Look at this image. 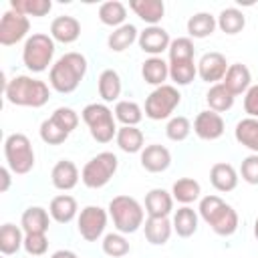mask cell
<instances>
[{
    "mask_svg": "<svg viewBox=\"0 0 258 258\" xmlns=\"http://www.w3.org/2000/svg\"><path fill=\"white\" fill-rule=\"evenodd\" d=\"M87 71H89V62H87L85 54L75 52V50L64 52L50 67V71H48V85H50L52 91H56L60 95L75 93L79 89V85L83 83Z\"/></svg>",
    "mask_w": 258,
    "mask_h": 258,
    "instance_id": "1",
    "label": "cell"
},
{
    "mask_svg": "<svg viewBox=\"0 0 258 258\" xmlns=\"http://www.w3.org/2000/svg\"><path fill=\"white\" fill-rule=\"evenodd\" d=\"M4 97L10 105L40 109L50 99V89L44 81L30 75H16L4 85Z\"/></svg>",
    "mask_w": 258,
    "mask_h": 258,
    "instance_id": "2",
    "label": "cell"
},
{
    "mask_svg": "<svg viewBox=\"0 0 258 258\" xmlns=\"http://www.w3.org/2000/svg\"><path fill=\"white\" fill-rule=\"evenodd\" d=\"M198 214L218 236L228 238L238 230V212L220 196H204L200 200Z\"/></svg>",
    "mask_w": 258,
    "mask_h": 258,
    "instance_id": "3",
    "label": "cell"
},
{
    "mask_svg": "<svg viewBox=\"0 0 258 258\" xmlns=\"http://www.w3.org/2000/svg\"><path fill=\"white\" fill-rule=\"evenodd\" d=\"M107 212L113 220V226L121 234H135L145 224V210L131 196H115L109 202Z\"/></svg>",
    "mask_w": 258,
    "mask_h": 258,
    "instance_id": "4",
    "label": "cell"
},
{
    "mask_svg": "<svg viewBox=\"0 0 258 258\" xmlns=\"http://www.w3.org/2000/svg\"><path fill=\"white\" fill-rule=\"evenodd\" d=\"M81 119L89 127L91 137L97 143H109L117 137V119L107 103H89L81 111Z\"/></svg>",
    "mask_w": 258,
    "mask_h": 258,
    "instance_id": "5",
    "label": "cell"
},
{
    "mask_svg": "<svg viewBox=\"0 0 258 258\" xmlns=\"http://www.w3.org/2000/svg\"><path fill=\"white\" fill-rule=\"evenodd\" d=\"M54 40L50 34L44 32H32L22 46V64L30 73H44L48 67H52L54 58Z\"/></svg>",
    "mask_w": 258,
    "mask_h": 258,
    "instance_id": "6",
    "label": "cell"
},
{
    "mask_svg": "<svg viewBox=\"0 0 258 258\" xmlns=\"http://www.w3.org/2000/svg\"><path fill=\"white\" fill-rule=\"evenodd\" d=\"M117 167H119L117 155L113 151H101L83 165L81 181L89 189H101L113 179V175L117 173Z\"/></svg>",
    "mask_w": 258,
    "mask_h": 258,
    "instance_id": "7",
    "label": "cell"
},
{
    "mask_svg": "<svg viewBox=\"0 0 258 258\" xmlns=\"http://www.w3.org/2000/svg\"><path fill=\"white\" fill-rule=\"evenodd\" d=\"M4 159L14 175H26L34 167V149L24 133H10L4 139Z\"/></svg>",
    "mask_w": 258,
    "mask_h": 258,
    "instance_id": "8",
    "label": "cell"
},
{
    "mask_svg": "<svg viewBox=\"0 0 258 258\" xmlns=\"http://www.w3.org/2000/svg\"><path fill=\"white\" fill-rule=\"evenodd\" d=\"M179 103H181V93L177 91V87L175 85H161V87H155L147 95L143 111H145L147 119L163 121V119H171V115Z\"/></svg>",
    "mask_w": 258,
    "mask_h": 258,
    "instance_id": "9",
    "label": "cell"
},
{
    "mask_svg": "<svg viewBox=\"0 0 258 258\" xmlns=\"http://www.w3.org/2000/svg\"><path fill=\"white\" fill-rule=\"evenodd\" d=\"M107 220H109V212L101 206H85L79 216H77V230L81 234L83 240L87 242H97L99 238L105 236V228H107Z\"/></svg>",
    "mask_w": 258,
    "mask_h": 258,
    "instance_id": "10",
    "label": "cell"
},
{
    "mask_svg": "<svg viewBox=\"0 0 258 258\" xmlns=\"http://www.w3.org/2000/svg\"><path fill=\"white\" fill-rule=\"evenodd\" d=\"M30 32V20L28 16L8 8L0 18V44L12 46L20 40H26Z\"/></svg>",
    "mask_w": 258,
    "mask_h": 258,
    "instance_id": "11",
    "label": "cell"
},
{
    "mask_svg": "<svg viewBox=\"0 0 258 258\" xmlns=\"http://www.w3.org/2000/svg\"><path fill=\"white\" fill-rule=\"evenodd\" d=\"M228 60L222 52L218 50H210V52H204L198 60V77L204 81V83H210V85H216V83H222L224 77H226V71H228Z\"/></svg>",
    "mask_w": 258,
    "mask_h": 258,
    "instance_id": "12",
    "label": "cell"
},
{
    "mask_svg": "<svg viewBox=\"0 0 258 258\" xmlns=\"http://www.w3.org/2000/svg\"><path fill=\"white\" fill-rule=\"evenodd\" d=\"M226 131V123H224V117L216 111H200L194 119V133L204 139V141H216L224 135Z\"/></svg>",
    "mask_w": 258,
    "mask_h": 258,
    "instance_id": "13",
    "label": "cell"
},
{
    "mask_svg": "<svg viewBox=\"0 0 258 258\" xmlns=\"http://www.w3.org/2000/svg\"><path fill=\"white\" fill-rule=\"evenodd\" d=\"M137 44L139 48L149 54V56H159L161 52H165L171 44V38H169V32L163 28V26H147L139 32V38H137Z\"/></svg>",
    "mask_w": 258,
    "mask_h": 258,
    "instance_id": "14",
    "label": "cell"
},
{
    "mask_svg": "<svg viewBox=\"0 0 258 258\" xmlns=\"http://www.w3.org/2000/svg\"><path fill=\"white\" fill-rule=\"evenodd\" d=\"M139 161H141V167L149 173H161L165 169H169L171 165V153L165 145H159V143H151V145H145L143 151L139 153Z\"/></svg>",
    "mask_w": 258,
    "mask_h": 258,
    "instance_id": "15",
    "label": "cell"
},
{
    "mask_svg": "<svg viewBox=\"0 0 258 258\" xmlns=\"http://www.w3.org/2000/svg\"><path fill=\"white\" fill-rule=\"evenodd\" d=\"M173 196L163 187H153L145 194V212L147 218H169L173 212Z\"/></svg>",
    "mask_w": 258,
    "mask_h": 258,
    "instance_id": "16",
    "label": "cell"
},
{
    "mask_svg": "<svg viewBox=\"0 0 258 258\" xmlns=\"http://www.w3.org/2000/svg\"><path fill=\"white\" fill-rule=\"evenodd\" d=\"M50 36H52L54 42L73 44L81 36V22L75 16H69V14L56 16L50 22Z\"/></svg>",
    "mask_w": 258,
    "mask_h": 258,
    "instance_id": "17",
    "label": "cell"
},
{
    "mask_svg": "<svg viewBox=\"0 0 258 258\" xmlns=\"http://www.w3.org/2000/svg\"><path fill=\"white\" fill-rule=\"evenodd\" d=\"M81 179L79 167L71 161V159H60L54 163L52 171H50V181L58 191H71L73 187H77Z\"/></svg>",
    "mask_w": 258,
    "mask_h": 258,
    "instance_id": "18",
    "label": "cell"
},
{
    "mask_svg": "<svg viewBox=\"0 0 258 258\" xmlns=\"http://www.w3.org/2000/svg\"><path fill=\"white\" fill-rule=\"evenodd\" d=\"M238 171L232 163H226V161H218L212 165L210 169V183L216 191H222V194H228L232 189H236L238 185Z\"/></svg>",
    "mask_w": 258,
    "mask_h": 258,
    "instance_id": "19",
    "label": "cell"
},
{
    "mask_svg": "<svg viewBox=\"0 0 258 258\" xmlns=\"http://www.w3.org/2000/svg\"><path fill=\"white\" fill-rule=\"evenodd\" d=\"M222 83H224V87H226L234 97H238V95H244V93L252 87V73H250V69H248L246 64L234 62V64L228 67L226 77H224Z\"/></svg>",
    "mask_w": 258,
    "mask_h": 258,
    "instance_id": "20",
    "label": "cell"
},
{
    "mask_svg": "<svg viewBox=\"0 0 258 258\" xmlns=\"http://www.w3.org/2000/svg\"><path fill=\"white\" fill-rule=\"evenodd\" d=\"M50 214L42 206H30L20 216V228L24 234H46L50 226Z\"/></svg>",
    "mask_w": 258,
    "mask_h": 258,
    "instance_id": "21",
    "label": "cell"
},
{
    "mask_svg": "<svg viewBox=\"0 0 258 258\" xmlns=\"http://www.w3.org/2000/svg\"><path fill=\"white\" fill-rule=\"evenodd\" d=\"M48 214L56 224H71L79 216V206L77 200L69 194L54 196L48 204Z\"/></svg>",
    "mask_w": 258,
    "mask_h": 258,
    "instance_id": "22",
    "label": "cell"
},
{
    "mask_svg": "<svg viewBox=\"0 0 258 258\" xmlns=\"http://www.w3.org/2000/svg\"><path fill=\"white\" fill-rule=\"evenodd\" d=\"M198 224H200V214L189 208V206H181L173 212V218H171V226H173V232L179 236V238H189L198 232Z\"/></svg>",
    "mask_w": 258,
    "mask_h": 258,
    "instance_id": "23",
    "label": "cell"
},
{
    "mask_svg": "<svg viewBox=\"0 0 258 258\" xmlns=\"http://www.w3.org/2000/svg\"><path fill=\"white\" fill-rule=\"evenodd\" d=\"M141 77L151 87H161L169 79V62L161 56H149L141 64Z\"/></svg>",
    "mask_w": 258,
    "mask_h": 258,
    "instance_id": "24",
    "label": "cell"
},
{
    "mask_svg": "<svg viewBox=\"0 0 258 258\" xmlns=\"http://www.w3.org/2000/svg\"><path fill=\"white\" fill-rule=\"evenodd\" d=\"M171 232H173V226H171L169 218H147L145 224H143L145 240L153 246L167 244L169 238H171Z\"/></svg>",
    "mask_w": 258,
    "mask_h": 258,
    "instance_id": "25",
    "label": "cell"
},
{
    "mask_svg": "<svg viewBox=\"0 0 258 258\" xmlns=\"http://www.w3.org/2000/svg\"><path fill=\"white\" fill-rule=\"evenodd\" d=\"M129 8L149 26H157L165 14V4L161 0H131Z\"/></svg>",
    "mask_w": 258,
    "mask_h": 258,
    "instance_id": "26",
    "label": "cell"
},
{
    "mask_svg": "<svg viewBox=\"0 0 258 258\" xmlns=\"http://www.w3.org/2000/svg\"><path fill=\"white\" fill-rule=\"evenodd\" d=\"M97 91L105 103L117 101L121 97V91H123V83H121L119 73L115 69H105L97 79Z\"/></svg>",
    "mask_w": 258,
    "mask_h": 258,
    "instance_id": "27",
    "label": "cell"
},
{
    "mask_svg": "<svg viewBox=\"0 0 258 258\" xmlns=\"http://www.w3.org/2000/svg\"><path fill=\"white\" fill-rule=\"evenodd\" d=\"M137 38H139L137 26L131 24V22H125L123 26L113 28V32L107 36V46H109L111 52H123V50H127L133 42H137Z\"/></svg>",
    "mask_w": 258,
    "mask_h": 258,
    "instance_id": "28",
    "label": "cell"
},
{
    "mask_svg": "<svg viewBox=\"0 0 258 258\" xmlns=\"http://www.w3.org/2000/svg\"><path fill=\"white\" fill-rule=\"evenodd\" d=\"M115 143L125 153H141L145 147V135L139 127H119Z\"/></svg>",
    "mask_w": 258,
    "mask_h": 258,
    "instance_id": "29",
    "label": "cell"
},
{
    "mask_svg": "<svg viewBox=\"0 0 258 258\" xmlns=\"http://www.w3.org/2000/svg\"><path fill=\"white\" fill-rule=\"evenodd\" d=\"M24 246V230L16 224H2L0 228V252L2 256H12Z\"/></svg>",
    "mask_w": 258,
    "mask_h": 258,
    "instance_id": "30",
    "label": "cell"
},
{
    "mask_svg": "<svg viewBox=\"0 0 258 258\" xmlns=\"http://www.w3.org/2000/svg\"><path fill=\"white\" fill-rule=\"evenodd\" d=\"M185 28H187L189 38H208L218 28V20L210 12H196L194 16L187 18Z\"/></svg>",
    "mask_w": 258,
    "mask_h": 258,
    "instance_id": "31",
    "label": "cell"
},
{
    "mask_svg": "<svg viewBox=\"0 0 258 258\" xmlns=\"http://www.w3.org/2000/svg\"><path fill=\"white\" fill-rule=\"evenodd\" d=\"M200 194H202V185L198 179L194 177H179L173 181L171 185V196L177 204L181 206H189L194 204L196 200H200Z\"/></svg>",
    "mask_w": 258,
    "mask_h": 258,
    "instance_id": "32",
    "label": "cell"
},
{
    "mask_svg": "<svg viewBox=\"0 0 258 258\" xmlns=\"http://www.w3.org/2000/svg\"><path fill=\"white\" fill-rule=\"evenodd\" d=\"M234 137L242 147L250 149L252 153H258V119L252 117L240 119L234 129Z\"/></svg>",
    "mask_w": 258,
    "mask_h": 258,
    "instance_id": "33",
    "label": "cell"
},
{
    "mask_svg": "<svg viewBox=\"0 0 258 258\" xmlns=\"http://www.w3.org/2000/svg\"><path fill=\"white\" fill-rule=\"evenodd\" d=\"M234 101L236 97L224 87V83H216L208 89L206 93V103L210 107V111H216V113H226L234 107Z\"/></svg>",
    "mask_w": 258,
    "mask_h": 258,
    "instance_id": "34",
    "label": "cell"
},
{
    "mask_svg": "<svg viewBox=\"0 0 258 258\" xmlns=\"http://www.w3.org/2000/svg\"><path fill=\"white\" fill-rule=\"evenodd\" d=\"M99 20L105 24V26H111V28H119L125 24L127 20V8L123 2L119 0H109V2H103L99 6Z\"/></svg>",
    "mask_w": 258,
    "mask_h": 258,
    "instance_id": "35",
    "label": "cell"
},
{
    "mask_svg": "<svg viewBox=\"0 0 258 258\" xmlns=\"http://www.w3.org/2000/svg\"><path fill=\"white\" fill-rule=\"evenodd\" d=\"M216 20H218V28H220L224 34H230V36L242 32L244 26H246V16H244V12L238 10V8H234V6L224 8V10L220 12V16H216Z\"/></svg>",
    "mask_w": 258,
    "mask_h": 258,
    "instance_id": "36",
    "label": "cell"
},
{
    "mask_svg": "<svg viewBox=\"0 0 258 258\" xmlns=\"http://www.w3.org/2000/svg\"><path fill=\"white\" fill-rule=\"evenodd\" d=\"M113 113H115V119L123 127H137L141 123V119H143V109L135 101H129V99L117 101Z\"/></svg>",
    "mask_w": 258,
    "mask_h": 258,
    "instance_id": "37",
    "label": "cell"
},
{
    "mask_svg": "<svg viewBox=\"0 0 258 258\" xmlns=\"http://www.w3.org/2000/svg\"><path fill=\"white\" fill-rule=\"evenodd\" d=\"M10 8L24 16L42 18L52 10V2L50 0H10Z\"/></svg>",
    "mask_w": 258,
    "mask_h": 258,
    "instance_id": "38",
    "label": "cell"
},
{
    "mask_svg": "<svg viewBox=\"0 0 258 258\" xmlns=\"http://www.w3.org/2000/svg\"><path fill=\"white\" fill-rule=\"evenodd\" d=\"M101 248L111 258H123L131 250L125 234H121V232H109V234H105L103 236V242H101Z\"/></svg>",
    "mask_w": 258,
    "mask_h": 258,
    "instance_id": "39",
    "label": "cell"
},
{
    "mask_svg": "<svg viewBox=\"0 0 258 258\" xmlns=\"http://www.w3.org/2000/svg\"><path fill=\"white\" fill-rule=\"evenodd\" d=\"M169 60L167 62H183V60H194L196 54V46L194 40L189 36H177L171 40L169 48H167Z\"/></svg>",
    "mask_w": 258,
    "mask_h": 258,
    "instance_id": "40",
    "label": "cell"
},
{
    "mask_svg": "<svg viewBox=\"0 0 258 258\" xmlns=\"http://www.w3.org/2000/svg\"><path fill=\"white\" fill-rule=\"evenodd\" d=\"M198 75V62L196 60H183V62H169V79L177 87H187Z\"/></svg>",
    "mask_w": 258,
    "mask_h": 258,
    "instance_id": "41",
    "label": "cell"
},
{
    "mask_svg": "<svg viewBox=\"0 0 258 258\" xmlns=\"http://www.w3.org/2000/svg\"><path fill=\"white\" fill-rule=\"evenodd\" d=\"M191 129H194V127H191V123H189L187 117L175 115V117H171V119L167 121V125H165V135H167L169 141L179 143V141H185V139L189 137Z\"/></svg>",
    "mask_w": 258,
    "mask_h": 258,
    "instance_id": "42",
    "label": "cell"
},
{
    "mask_svg": "<svg viewBox=\"0 0 258 258\" xmlns=\"http://www.w3.org/2000/svg\"><path fill=\"white\" fill-rule=\"evenodd\" d=\"M38 135H40V139H42L46 145H60V143H64V141L69 139V133L62 131L50 117L44 119V121L40 123V127H38Z\"/></svg>",
    "mask_w": 258,
    "mask_h": 258,
    "instance_id": "43",
    "label": "cell"
},
{
    "mask_svg": "<svg viewBox=\"0 0 258 258\" xmlns=\"http://www.w3.org/2000/svg\"><path fill=\"white\" fill-rule=\"evenodd\" d=\"M50 119H52L62 131H67L69 135L79 127V113H77L75 109H71V107H56V109L52 111Z\"/></svg>",
    "mask_w": 258,
    "mask_h": 258,
    "instance_id": "44",
    "label": "cell"
},
{
    "mask_svg": "<svg viewBox=\"0 0 258 258\" xmlns=\"http://www.w3.org/2000/svg\"><path fill=\"white\" fill-rule=\"evenodd\" d=\"M28 256H42L48 250V238L46 234H24V246Z\"/></svg>",
    "mask_w": 258,
    "mask_h": 258,
    "instance_id": "45",
    "label": "cell"
},
{
    "mask_svg": "<svg viewBox=\"0 0 258 258\" xmlns=\"http://www.w3.org/2000/svg\"><path fill=\"white\" fill-rule=\"evenodd\" d=\"M240 175L246 183L258 185V153H250L248 157L242 159L240 165Z\"/></svg>",
    "mask_w": 258,
    "mask_h": 258,
    "instance_id": "46",
    "label": "cell"
},
{
    "mask_svg": "<svg viewBox=\"0 0 258 258\" xmlns=\"http://www.w3.org/2000/svg\"><path fill=\"white\" fill-rule=\"evenodd\" d=\"M244 111L248 113V117L258 119V85H252L244 93Z\"/></svg>",
    "mask_w": 258,
    "mask_h": 258,
    "instance_id": "47",
    "label": "cell"
},
{
    "mask_svg": "<svg viewBox=\"0 0 258 258\" xmlns=\"http://www.w3.org/2000/svg\"><path fill=\"white\" fill-rule=\"evenodd\" d=\"M0 191L2 194H6L8 189H10V183H12V171H10V167L8 165H4V167H0Z\"/></svg>",
    "mask_w": 258,
    "mask_h": 258,
    "instance_id": "48",
    "label": "cell"
},
{
    "mask_svg": "<svg viewBox=\"0 0 258 258\" xmlns=\"http://www.w3.org/2000/svg\"><path fill=\"white\" fill-rule=\"evenodd\" d=\"M50 258H79V256L73 250H56V252H52Z\"/></svg>",
    "mask_w": 258,
    "mask_h": 258,
    "instance_id": "49",
    "label": "cell"
},
{
    "mask_svg": "<svg viewBox=\"0 0 258 258\" xmlns=\"http://www.w3.org/2000/svg\"><path fill=\"white\" fill-rule=\"evenodd\" d=\"M254 238L258 240V218L254 220Z\"/></svg>",
    "mask_w": 258,
    "mask_h": 258,
    "instance_id": "50",
    "label": "cell"
},
{
    "mask_svg": "<svg viewBox=\"0 0 258 258\" xmlns=\"http://www.w3.org/2000/svg\"><path fill=\"white\" fill-rule=\"evenodd\" d=\"M2 258H6V256H2Z\"/></svg>",
    "mask_w": 258,
    "mask_h": 258,
    "instance_id": "51",
    "label": "cell"
}]
</instances>
